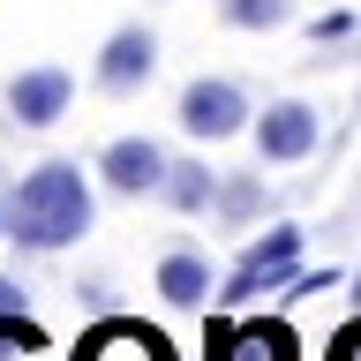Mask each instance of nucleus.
Here are the masks:
<instances>
[{"label": "nucleus", "instance_id": "nucleus-9", "mask_svg": "<svg viewBox=\"0 0 361 361\" xmlns=\"http://www.w3.org/2000/svg\"><path fill=\"white\" fill-rule=\"evenodd\" d=\"M203 361H293V331L286 324H211V354Z\"/></svg>", "mask_w": 361, "mask_h": 361}, {"label": "nucleus", "instance_id": "nucleus-17", "mask_svg": "<svg viewBox=\"0 0 361 361\" xmlns=\"http://www.w3.org/2000/svg\"><path fill=\"white\" fill-rule=\"evenodd\" d=\"M354 309H361V279H354Z\"/></svg>", "mask_w": 361, "mask_h": 361}, {"label": "nucleus", "instance_id": "nucleus-15", "mask_svg": "<svg viewBox=\"0 0 361 361\" xmlns=\"http://www.w3.org/2000/svg\"><path fill=\"white\" fill-rule=\"evenodd\" d=\"M331 361H361V316H354V324H346V331L331 338Z\"/></svg>", "mask_w": 361, "mask_h": 361}, {"label": "nucleus", "instance_id": "nucleus-6", "mask_svg": "<svg viewBox=\"0 0 361 361\" xmlns=\"http://www.w3.org/2000/svg\"><path fill=\"white\" fill-rule=\"evenodd\" d=\"M68 98H75L68 68H23L16 83H8V113H16L23 128H53L68 113Z\"/></svg>", "mask_w": 361, "mask_h": 361}, {"label": "nucleus", "instance_id": "nucleus-11", "mask_svg": "<svg viewBox=\"0 0 361 361\" xmlns=\"http://www.w3.org/2000/svg\"><path fill=\"white\" fill-rule=\"evenodd\" d=\"M158 196L173 203V211H203V203H219V173L203 166V158H180L173 173H166V188Z\"/></svg>", "mask_w": 361, "mask_h": 361}, {"label": "nucleus", "instance_id": "nucleus-10", "mask_svg": "<svg viewBox=\"0 0 361 361\" xmlns=\"http://www.w3.org/2000/svg\"><path fill=\"white\" fill-rule=\"evenodd\" d=\"M158 293H166L173 309H203V301H211V264H203L196 248H166V256H158Z\"/></svg>", "mask_w": 361, "mask_h": 361}, {"label": "nucleus", "instance_id": "nucleus-7", "mask_svg": "<svg viewBox=\"0 0 361 361\" xmlns=\"http://www.w3.org/2000/svg\"><path fill=\"white\" fill-rule=\"evenodd\" d=\"M256 151H264L271 166L309 158V151H316V113L301 106V98H279V106H264V121H256Z\"/></svg>", "mask_w": 361, "mask_h": 361}, {"label": "nucleus", "instance_id": "nucleus-12", "mask_svg": "<svg viewBox=\"0 0 361 361\" xmlns=\"http://www.w3.org/2000/svg\"><path fill=\"white\" fill-rule=\"evenodd\" d=\"M256 211H271L264 173H233V180H219V219H226V226H248Z\"/></svg>", "mask_w": 361, "mask_h": 361}, {"label": "nucleus", "instance_id": "nucleus-13", "mask_svg": "<svg viewBox=\"0 0 361 361\" xmlns=\"http://www.w3.org/2000/svg\"><path fill=\"white\" fill-rule=\"evenodd\" d=\"M293 16V0H226V23L233 30H279Z\"/></svg>", "mask_w": 361, "mask_h": 361}, {"label": "nucleus", "instance_id": "nucleus-1", "mask_svg": "<svg viewBox=\"0 0 361 361\" xmlns=\"http://www.w3.org/2000/svg\"><path fill=\"white\" fill-rule=\"evenodd\" d=\"M8 226H16L23 248H68L75 233H90V188L75 166H38V173H23L16 203H8Z\"/></svg>", "mask_w": 361, "mask_h": 361}, {"label": "nucleus", "instance_id": "nucleus-2", "mask_svg": "<svg viewBox=\"0 0 361 361\" xmlns=\"http://www.w3.org/2000/svg\"><path fill=\"white\" fill-rule=\"evenodd\" d=\"M293 264H301V226H271L264 241L241 248V264L226 271V293H219V301H226V309H241V301H256L264 286H279Z\"/></svg>", "mask_w": 361, "mask_h": 361}, {"label": "nucleus", "instance_id": "nucleus-5", "mask_svg": "<svg viewBox=\"0 0 361 361\" xmlns=\"http://www.w3.org/2000/svg\"><path fill=\"white\" fill-rule=\"evenodd\" d=\"M75 361H173V346H166V331L135 324V316H106L98 331H83Z\"/></svg>", "mask_w": 361, "mask_h": 361}, {"label": "nucleus", "instance_id": "nucleus-8", "mask_svg": "<svg viewBox=\"0 0 361 361\" xmlns=\"http://www.w3.org/2000/svg\"><path fill=\"white\" fill-rule=\"evenodd\" d=\"M151 68H158V38L128 23V30H113L106 53H98V90H143Z\"/></svg>", "mask_w": 361, "mask_h": 361}, {"label": "nucleus", "instance_id": "nucleus-3", "mask_svg": "<svg viewBox=\"0 0 361 361\" xmlns=\"http://www.w3.org/2000/svg\"><path fill=\"white\" fill-rule=\"evenodd\" d=\"M180 128L196 135V143H226V135L248 128V98L241 83H226V75H203V83L180 90Z\"/></svg>", "mask_w": 361, "mask_h": 361}, {"label": "nucleus", "instance_id": "nucleus-14", "mask_svg": "<svg viewBox=\"0 0 361 361\" xmlns=\"http://www.w3.org/2000/svg\"><path fill=\"white\" fill-rule=\"evenodd\" d=\"M45 354V331L30 316H0V361H38Z\"/></svg>", "mask_w": 361, "mask_h": 361}, {"label": "nucleus", "instance_id": "nucleus-16", "mask_svg": "<svg viewBox=\"0 0 361 361\" xmlns=\"http://www.w3.org/2000/svg\"><path fill=\"white\" fill-rule=\"evenodd\" d=\"M0 316H23V286L16 279H0Z\"/></svg>", "mask_w": 361, "mask_h": 361}, {"label": "nucleus", "instance_id": "nucleus-4", "mask_svg": "<svg viewBox=\"0 0 361 361\" xmlns=\"http://www.w3.org/2000/svg\"><path fill=\"white\" fill-rule=\"evenodd\" d=\"M98 173H106L113 196H151V188H166V151H158L151 135H121V143H106V158H98Z\"/></svg>", "mask_w": 361, "mask_h": 361}]
</instances>
